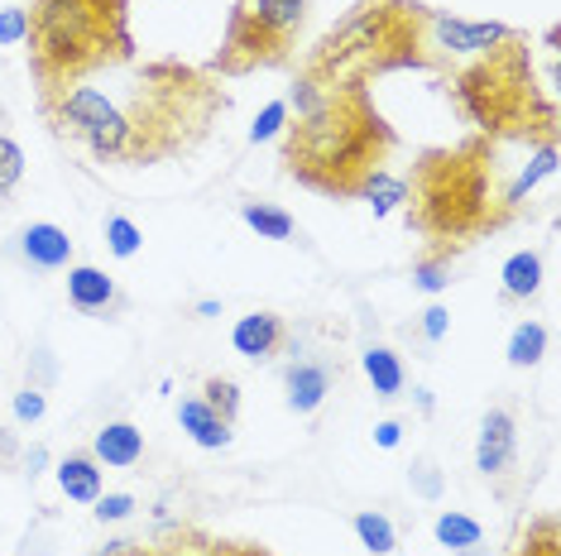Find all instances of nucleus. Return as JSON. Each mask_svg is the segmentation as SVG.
Returning <instances> with one entry per match:
<instances>
[{
    "mask_svg": "<svg viewBox=\"0 0 561 556\" xmlns=\"http://www.w3.org/2000/svg\"><path fill=\"white\" fill-rule=\"evenodd\" d=\"M393 154V125L379 116L369 86L322 92L284 130L288 178L322 197H360V187L385 173Z\"/></svg>",
    "mask_w": 561,
    "mask_h": 556,
    "instance_id": "nucleus-2",
    "label": "nucleus"
},
{
    "mask_svg": "<svg viewBox=\"0 0 561 556\" xmlns=\"http://www.w3.org/2000/svg\"><path fill=\"white\" fill-rule=\"evenodd\" d=\"M538 288H542V259L533 255V250L508 255V264H504V293L508 298H533Z\"/></svg>",
    "mask_w": 561,
    "mask_h": 556,
    "instance_id": "nucleus-21",
    "label": "nucleus"
},
{
    "mask_svg": "<svg viewBox=\"0 0 561 556\" xmlns=\"http://www.w3.org/2000/svg\"><path fill=\"white\" fill-rule=\"evenodd\" d=\"M240 221L264 240H293V231H298V221L284 207H270V201H240Z\"/></svg>",
    "mask_w": 561,
    "mask_h": 556,
    "instance_id": "nucleus-19",
    "label": "nucleus"
},
{
    "mask_svg": "<svg viewBox=\"0 0 561 556\" xmlns=\"http://www.w3.org/2000/svg\"><path fill=\"white\" fill-rule=\"evenodd\" d=\"M432 533H437V542L442 547H451V552H461V556H470L484 542V528L476 523V518H466V513H451L446 509L442 518H437V528H432Z\"/></svg>",
    "mask_w": 561,
    "mask_h": 556,
    "instance_id": "nucleus-20",
    "label": "nucleus"
},
{
    "mask_svg": "<svg viewBox=\"0 0 561 556\" xmlns=\"http://www.w3.org/2000/svg\"><path fill=\"white\" fill-rule=\"evenodd\" d=\"M20 255L34 264V269H68L72 264V240L62 225L54 221H39V225H30V231L20 235Z\"/></svg>",
    "mask_w": 561,
    "mask_h": 556,
    "instance_id": "nucleus-15",
    "label": "nucleus"
},
{
    "mask_svg": "<svg viewBox=\"0 0 561 556\" xmlns=\"http://www.w3.org/2000/svg\"><path fill=\"white\" fill-rule=\"evenodd\" d=\"M514 461H518V422H514V413L490 408L484 413V422H480V441H476V471L484 479H494V475L514 471Z\"/></svg>",
    "mask_w": 561,
    "mask_h": 556,
    "instance_id": "nucleus-9",
    "label": "nucleus"
},
{
    "mask_svg": "<svg viewBox=\"0 0 561 556\" xmlns=\"http://www.w3.org/2000/svg\"><path fill=\"white\" fill-rule=\"evenodd\" d=\"M413 485H417V495H423V499H442V471L427 456L413 465Z\"/></svg>",
    "mask_w": 561,
    "mask_h": 556,
    "instance_id": "nucleus-34",
    "label": "nucleus"
},
{
    "mask_svg": "<svg viewBox=\"0 0 561 556\" xmlns=\"http://www.w3.org/2000/svg\"><path fill=\"white\" fill-rule=\"evenodd\" d=\"M96 465H111V471H130V465L145 461V432L135 422H106L92 441Z\"/></svg>",
    "mask_w": 561,
    "mask_h": 556,
    "instance_id": "nucleus-14",
    "label": "nucleus"
},
{
    "mask_svg": "<svg viewBox=\"0 0 561 556\" xmlns=\"http://www.w3.org/2000/svg\"><path fill=\"white\" fill-rule=\"evenodd\" d=\"M284 120H288V101H270V106H264V116L250 125V144H264V139H274L278 130H284Z\"/></svg>",
    "mask_w": 561,
    "mask_h": 556,
    "instance_id": "nucleus-32",
    "label": "nucleus"
},
{
    "mask_svg": "<svg viewBox=\"0 0 561 556\" xmlns=\"http://www.w3.org/2000/svg\"><path fill=\"white\" fill-rule=\"evenodd\" d=\"M552 169H557V149H552V139H542V149H538V159H533V169H523L518 173V183L508 187V207L518 211V201L533 193L542 178H552Z\"/></svg>",
    "mask_w": 561,
    "mask_h": 556,
    "instance_id": "nucleus-27",
    "label": "nucleus"
},
{
    "mask_svg": "<svg viewBox=\"0 0 561 556\" xmlns=\"http://www.w3.org/2000/svg\"><path fill=\"white\" fill-rule=\"evenodd\" d=\"M24 39H30V10H20V5L0 10V48H15Z\"/></svg>",
    "mask_w": 561,
    "mask_h": 556,
    "instance_id": "nucleus-31",
    "label": "nucleus"
},
{
    "mask_svg": "<svg viewBox=\"0 0 561 556\" xmlns=\"http://www.w3.org/2000/svg\"><path fill=\"white\" fill-rule=\"evenodd\" d=\"M451 96L461 116L476 125L484 139L494 135H542L552 139V101L542 96L533 78V58L523 34H508L494 48L466 58L451 78Z\"/></svg>",
    "mask_w": 561,
    "mask_h": 556,
    "instance_id": "nucleus-6",
    "label": "nucleus"
},
{
    "mask_svg": "<svg viewBox=\"0 0 561 556\" xmlns=\"http://www.w3.org/2000/svg\"><path fill=\"white\" fill-rule=\"evenodd\" d=\"M399 437H403V422H393V417H389V422H379V427H375V447H385V451L399 447Z\"/></svg>",
    "mask_w": 561,
    "mask_h": 556,
    "instance_id": "nucleus-38",
    "label": "nucleus"
},
{
    "mask_svg": "<svg viewBox=\"0 0 561 556\" xmlns=\"http://www.w3.org/2000/svg\"><path fill=\"white\" fill-rule=\"evenodd\" d=\"M44 408H48V398H44L34 384H30V389H20V394H15V417H20V422H39Z\"/></svg>",
    "mask_w": 561,
    "mask_h": 556,
    "instance_id": "nucleus-35",
    "label": "nucleus"
},
{
    "mask_svg": "<svg viewBox=\"0 0 561 556\" xmlns=\"http://www.w3.org/2000/svg\"><path fill=\"white\" fill-rule=\"evenodd\" d=\"M408 183V225L427 240V250H456L500 231L514 217L508 187H500V163L484 135L451 149H427L413 163Z\"/></svg>",
    "mask_w": 561,
    "mask_h": 556,
    "instance_id": "nucleus-3",
    "label": "nucleus"
},
{
    "mask_svg": "<svg viewBox=\"0 0 561 556\" xmlns=\"http://www.w3.org/2000/svg\"><path fill=\"white\" fill-rule=\"evenodd\" d=\"M178 427H183V432L193 437L197 447H207V451L231 447V422H226L216 408H207L202 398H183V403H178Z\"/></svg>",
    "mask_w": 561,
    "mask_h": 556,
    "instance_id": "nucleus-16",
    "label": "nucleus"
},
{
    "mask_svg": "<svg viewBox=\"0 0 561 556\" xmlns=\"http://www.w3.org/2000/svg\"><path fill=\"white\" fill-rule=\"evenodd\" d=\"M514 30L504 24H476V20H456V15H442L432 10V58L446 54V58H476L484 48H494L500 39H508Z\"/></svg>",
    "mask_w": 561,
    "mask_h": 556,
    "instance_id": "nucleus-8",
    "label": "nucleus"
},
{
    "mask_svg": "<svg viewBox=\"0 0 561 556\" xmlns=\"http://www.w3.org/2000/svg\"><path fill=\"white\" fill-rule=\"evenodd\" d=\"M514 556H561V537H557V518H533L523 528Z\"/></svg>",
    "mask_w": 561,
    "mask_h": 556,
    "instance_id": "nucleus-26",
    "label": "nucleus"
},
{
    "mask_svg": "<svg viewBox=\"0 0 561 556\" xmlns=\"http://www.w3.org/2000/svg\"><path fill=\"white\" fill-rule=\"evenodd\" d=\"M68 302L82 312V317H106V312L121 302L116 278L92 269V264H78V269H68Z\"/></svg>",
    "mask_w": 561,
    "mask_h": 556,
    "instance_id": "nucleus-12",
    "label": "nucleus"
},
{
    "mask_svg": "<svg viewBox=\"0 0 561 556\" xmlns=\"http://www.w3.org/2000/svg\"><path fill=\"white\" fill-rule=\"evenodd\" d=\"M24 44L39 101H54L92 72L125 68L135 58L130 0H34Z\"/></svg>",
    "mask_w": 561,
    "mask_h": 556,
    "instance_id": "nucleus-5",
    "label": "nucleus"
},
{
    "mask_svg": "<svg viewBox=\"0 0 561 556\" xmlns=\"http://www.w3.org/2000/svg\"><path fill=\"white\" fill-rule=\"evenodd\" d=\"M446 326H451V312L432 302V308L423 312V336H427V340H442V336H446Z\"/></svg>",
    "mask_w": 561,
    "mask_h": 556,
    "instance_id": "nucleus-36",
    "label": "nucleus"
},
{
    "mask_svg": "<svg viewBox=\"0 0 561 556\" xmlns=\"http://www.w3.org/2000/svg\"><path fill=\"white\" fill-rule=\"evenodd\" d=\"M360 201L375 207V217H389V211H399L408 201V183L393 178V173H375L365 187H360Z\"/></svg>",
    "mask_w": 561,
    "mask_h": 556,
    "instance_id": "nucleus-23",
    "label": "nucleus"
},
{
    "mask_svg": "<svg viewBox=\"0 0 561 556\" xmlns=\"http://www.w3.org/2000/svg\"><path fill=\"white\" fill-rule=\"evenodd\" d=\"M139 240H145V235H139V225L130 217H111L106 221V245H111V255H116V259H135L139 255Z\"/></svg>",
    "mask_w": 561,
    "mask_h": 556,
    "instance_id": "nucleus-29",
    "label": "nucleus"
},
{
    "mask_svg": "<svg viewBox=\"0 0 561 556\" xmlns=\"http://www.w3.org/2000/svg\"><path fill=\"white\" fill-rule=\"evenodd\" d=\"M288 322L278 317V312H250V317H240L231 326V346H236V356H245L254 364H270L278 360L288 350Z\"/></svg>",
    "mask_w": 561,
    "mask_h": 556,
    "instance_id": "nucleus-10",
    "label": "nucleus"
},
{
    "mask_svg": "<svg viewBox=\"0 0 561 556\" xmlns=\"http://www.w3.org/2000/svg\"><path fill=\"white\" fill-rule=\"evenodd\" d=\"M341 370H331V360H298L284 370V389H288V408L293 413H317L327 403V394L336 389Z\"/></svg>",
    "mask_w": 561,
    "mask_h": 556,
    "instance_id": "nucleus-11",
    "label": "nucleus"
},
{
    "mask_svg": "<svg viewBox=\"0 0 561 556\" xmlns=\"http://www.w3.org/2000/svg\"><path fill=\"white\" fill-rule=\"evenodd\" d=\"M48 130L68 144H82L96 163L149 169L178 154H193L226 111V92L202 68L159 58L125 78L116 92L72 86L54 101H39Z\"/></svg>",
    "mask_w": 561,
    "mask_h": 556,
    "instance_id": "nucleus-1",
    "label": "nucleus"
},
{
    "mask_svg": "<svg viewBox=\"0 0 561 556\" xmlns=\"http://www.w3.org/2000/svg\"><path fill=\"white\" fill-rule=\"evenodd\" d=\"M547 326L542 322H518L514 336H508V364L514 370H528V364H538L547 356Z\"/></svg>",
    "mask_w": 561,
    "mask_h": 556,
    "instance_id": "nucleus-22",
    "label": "nucleus"
},
{
    "mask_svg": "<svg viewBox=\"0 0 561 556\" xmlns=\"http://www.w3.org/2000/svg\"><path fill=\"white\" fill-rule=\"evenodd\" d=\"M24 178V149L15 144V139L0 135V197H10Z\"/></svg>",
    "mask_w": 561,
    "mask_h": 556,
    "instance_id": "nucleus-30",
    "label": "nucleus"
},
{
    "mask_svg": "<svg viewBox=\"0 0 561 556\" xmlns=\"http://www.w3.org/2000/svg\"><path fill=\"white\" fill-rule=\"evenodd\" d=\"M365 379L375 384V394L379 398H399L403 394V384H408V370H403V360H399V350H389V346H369L365 356Z\"/></svg>",
    "mask_w": 561,
    "mask_h": 556,
    "instance_id": "nucleus-18",
    "label": "nucleus"
},
{
    "mask_svg": "<svg viewBox=\"0 0 561 556\" xmlns=\"http://www.w3.org/2000/svg\"><path fill=\"white\" fill-rule=\"evenodd\" d=\"M58 489L72 503H96L101 499V465L87 451H72V456L58 461Z\"/></svg>",
    "mask_w": 561,
    "mask_h": 556,
    "instance_id": "nucleus-17",
    "label": "nucleus"
},
{
    "mask_svg": "<svg viewBox=\"0 0 561 556\" xmlns=\"http://www.w3.org/2000/svg\"><path fill=\"white\" fill-rule=\"evenodd\" d=\"M399 68H432V10L417 0H355L351 15L302 58L298 78L336 92Z\"/></svg>",
    "mask_w": 561,
    "mask_h": 556,
    "instance_id": "nucleus-4",
    "label": "nucleus"
},
{
    "mask_svg": "<svg viewBox=\"0 0 561 556\" xmlns=\"http://www.w3.org/2000/svg\"><path fill=\"white\" fill-rule=\"evenodd\" d=\"M355 537L365 542L375 556H389L393 547H399V533H393V523L379 509H365V513H355Z\"/></svg>",
    "mask_w": 561,
    "mask_h": 556,
    "instance_id": "nucleus-24",
    "label": "nucleus"
},
{
    "mask_svg": "<svg viewBox=\"0 0 561 556\" xmlns=\"http://www.w3.org/2000/svg\"><path fill=\"white\" fill-rule=\"evenodd\" d=\"M96 556H154V547H145V542H130V537H121V542H106Z\"/></svg>",
    "mask_w": 561,
    "mask_h": 556,
    "instance_id": "nucleus-37",
    "label": "nucleus"
},
{
    "mask_svg": "<svg viewBox=\"0 0 561 556\" xmlns=\"http://www.w3.org/2000/svg\"><path fill=\"white\" fill-rule=\"evenodd\" d=\"M130 513H135V499L130 495H101L96 499V518H101V523H125Z\"/></svg>",
    "mask_w": 561,
    "mask_h": 556,
    "instance_id": "nucleus-33",
    "label": "nucleus"
},
{
    "mask_svg": "<svg viewBox=\"0 0 561 556\" xmlns=\"http://www.w3.org/2000/svg\"><path fill=\"white\" fill-rule=\"evenodd\" d=\"M308 10L312 0H231L226 39L211 68L221 78H245V72L288 62L302 24H308Z\"/></svg>",
    "mask_w": 561,
    "mask_h": 556,
    "instance_id": "nucleus-7",
    "label": "nucleus"
},
{
    "mask_svg": "<svg viewBox=\"0 0 561 556\" xmlns=\"http://www.w3.org/2000/svg\"><path fill=\"white\" fill-rule=\"evenodd\" d=\"M446 283H451V250H427L413 264V288L417 293H442Z\"/></svg>",
    "mask_w": 561,
    "mask_h": 556,
    "instance_id": "nucleus-25",
    "label": "nucleus"
},
{
    "mask_svg": "<svg viewBox=\"0 0 561 556\" xmlns=\"http://www.w3.org/2000/svg\"><path fill=\"white\" fill-rule=\"evenodd\" d=\"M202 403L221 413L226 422H236V413H240V389H236V379H226V374H211L207 384H202Z\"/></svg>",
    "mask_w": 561,
    "mask_h": 556,
    "instance_id": "nucleus-28",
    "label": "nucleus"
},
{
    "mask_svg": "<svg viewBox=\"0 0 561 556\" xmlns=\"http://www.w3.org/2000/svg\"><path fill=\"white\" fill-rule=\"evenodd\" d=\"M154 556H270L254 542H226L211 533H197V528H178V533L154 542Z\"/></svg>",
    "mask_w": 561,
    "mask_h": 556,
    "instance_id": "nucleus-13",
    "label": "nucleus"
}]
</instances>
